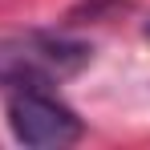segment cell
I'll return each instance as SVG.
<instances>
[{"label": "cell", "instance_id": "cell-3", "mask_svg": "<svg viewBox=\"0 0 150 150\" xmlns=\"http://www.w3.org/2000/svg\"><path fill=\"white\" fill-rule=\"evenodd\" d=\"M146 37H150V25H146Z\"/></svg>", "mask_w": 150, "mask_h": 150}, {"label": "cell", "instance_id": "cell-1", "mask_svg": "<svg viewBox=\"0 0 150 150\" xmlns=\"http://www.w3.org/2000/svg\"><path fill=\"white\" fill-rule=\"evenodd\" d=\"M93 49L57 33H16L0 37V85L12 89H45L81 73Z\"/></svg>", "mask_w": 150, "mask_h": 150}, {"label": "cell", "instance_id": "cell-2", "mask_svg": "<svg viewBox=\"0 0 150 150\" xmlns=\"http://www.w3.org/2000/svg\"><path fill=\"white\" fill-rule=\"evenodd\" d=\"M8 126L12 138L33 150H61L81 138V118L45 89H16L8 101Z\"/></svg>", "mask_w": 150, "mask_h": 150}]
</instances>
